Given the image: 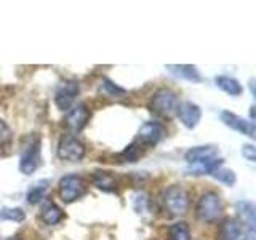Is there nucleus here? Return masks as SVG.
Instances as JSON below:
<instances>
[{"label": "nucleus", "instance_id": "obj_6", "mask_svg": "<svg viewBox=\"0 0 256 240\" xmlns=\"http://www.w3.org/2000/svg\"><path fill=\"white\" fill-rule=\"evenodd\" d=\"M58 157L66 162H80L86 154L85 144L72 134H64L58 142Z\"/></svg>", "mask_w": 256, "mask_h": 240}, {"label": "nucleus", "instance_id": "obj_5", "mask_svg": "<svg viewBox=\"0 0 256 240\" xmlns=\"http://www.w3.org/2000/svg\"><path fill=\"white\" fill-rule=\"evenodd\" d=\"M86 194V182L82 176L68 174L60 180V197L64 204H72Z\"/></svg>", "mask_w": 256, "mask_h": 240}, {"label": "nucleus", "instance_id": "obj_22", "mask_svg": "<svg viewBox=\"0 0 256 240\" xmlns=\"http://www.w3.org/2000/svg\"><path fill=\"white\" fill-rule=\"evenodd\" d=\"M48 184H50V181H46V180L38 181V182L36 184V186L29 190V194H28V202H29L30 205H36V204H38L40 200L44 198L45 192H46V189H48Z\"/></svg>", "mask_w": 256, "mask_h": 240}, {"label": "nucleus", "instance_id": "obj_13", "mask_svg": "<svg viewBox=\"0 0 256 240\" xmlns=\"http://www.w3.org/2000/svg\"><path fill=\"white\" fill-rule=\"evenodd\" d=\"M40 220H42L46 226H56V224L64 220V212L54 202L48 200L42 206V210H40Z\"/></svg>", "mask_w": 256, "mask_h": 240}, {"label": "nucleus", "instance_id": "obj_12", "mask_svg": "<svg viewBox=\"0 0 256 240\" xmlns=\"http://www.w3.org/2000/svg\"><path fill=\"white\" fill-rule=\"evenodd\" d=\"M220 157V149L216 146H197V148H190L186 154H184V160L189 165H197L206 162V160Z\"/></svg>", "mask_w": 256, "mask_h": 240}, {"label": "nucleus", "instance_id": "obj_7", "mask_svg": "<svg viewBox=\"0 0 256 240\" xmlns=\"http://www.w3.org/2000/svg\"><path fill=\"white\" fill-rule=\"evenodd\" d=\"M80 92V85L77 80H64L54 93V102L60 110H69L74 104L77 94Z\"/></svg>", "mask_w": 256, "mask_h": 240}, {"label": "nucleus", "instance_id": "obj_9", "mask_svg": "<svg viewBox=\"0 0 256 240\" xmlns=\"http://www.w3.org/2000/svg\"><path fill=\"white\" fill-rule=\"evenodd\" d=\"M90 117H92V114L85 104H77V106L69 109L66 118H64V125H66L69 132L80 133L86 126Z\"/></svg>", "mask_w": 256, "mask_h": 240}, {"label": "nucleus", "instance_id": "obj_3", "mask_svg": "<svg viewBox=\"0 0 256 240\" xmlns=\"http://www.w3.org/2000/svg\"><path fill=\"white\" fill-rule=\"evenodd\" d=\"M40 134H30L24 140L21 157H20V172L22 174H32L40 165Z\"/></svg>", "mask_w": 256, "mask_h": 240}, {"label": "nucleus", "instance_id": "obj_20", "mask_svg": "<svg viewBox=\"0 0 256 240\" xmlns=\"http://www.w3.org/2000/svg\"><path fill=\"white\" fill-rule=\"evenodd\" d=\"M100 90H101V93L104 96H108V98H114V100H122V98H125V96H126L125 88L118 86L117 84H114L112 80H109L106 77L101 80V88H100Z\"/></svg>", "mask_w": 256, "mask_h": 240}, {"label": "nucleus", "instance_id": "obj_18", "mask_svg": "<svg viewBox=\"0 0 256 240\" xmlns=\"http://www.w3.org/2000/svg\"><path fill=\"white\" fill-rule=\"evenodd\" d=\"M221 240H240L242 238V228L236 220H226L220 228Z\"/></svg>", "mask_w": 256, "mask_h": 240}, {"label": "nucleus", "instance_id": "obj_21", "mask_svg": "<svg viewBox=\"0 0 256 240\" xmlns=\"http://www.w3.org/2000/svg\"><path fill=\"white\" fill-rule=\"evenodd\" d=\"M168 237L170 240H190V229L186 221H178L168 229Z\"/></svg>", "mask_w": 256, "mask_h": 240}, {"label": "nucleus", "instance_id": "obj_10", "mask_svg": "<svg viewBox=\"0 0 256 240\" xmlns=\"http://www.w3.org/2000/svg\"><path fill=\"white\" fill-rule=\"evenodd\" d=\"M221 122L226 126L232 128V130H236L238 133H244L248 136V138L254 140L256 134H254V122L253 120H246L244 117H238L236 114H232V112H229V110H222L221 112Z\"/></svg>", "mask_w": 256, "mask_h": 240}, {"label": "nucleus", "instance_id": "obj_25", "mask_svg": "<svg viewBox=\"0 0 256 240\" xmlns=\"http://www.w3.org/2000/svg\"><path fill=\"white\" fill-rule=\"evenodd\" d=\"M212 176L216 181L226 184V186H234L236 181H237L236 173L232 170H226V168H218V170H216Z\"/></svg>", "mask_w": 256, "mask_h": 240}, {"label": "nucleus", "instance_id": "obj_2", "mask_svg": "<svg viewBox=\"0 0 256 240\" xmlns=\"http://www.w3.org/2000/svg\"><path fill=\"white\" fill-rule=\"evenodd\" d=\"M160 202H162V208L168 216H181L188 212L190 198L189 192L182 186L173 184V186L164 189L162 196H160Z\"/></svg>", "mask_w": 256, "mask_h": 240}, {"label": "nucleus", "instance_id": "obj_24", "mask_svg": "<svg viewBox=\"0 0 256 240\" xmlns=\"http://www.w3.org/2000/svg\"><path fill=\"white\" fill-rule=\"evenodd\" d=\"M133 208L138 214H144V213L149 212L150 202H149V198L144 192H136V194L133 196Z\"/></svg>", "mask_w": 256, "mask_h": 240}, {"label": "nucleus", "instance_id": "obj_11", "mask_svg": "<svg viewBox=\"0 0 256 240\" xmlns=\"http://www.w3.org/2000/svg\"><path fill=\"white\" fill-rule=\"evenodd\" d=\"M176 116L180 117L181 124L186 126L188 130H194V128L200 124V118H202V109H200V106H197L196 102L184 101L178 106Z\"/></svg>", "mask_w": 256, "mask_h": 240}, {"label": "nucleus", "instance_id": "obj_14", "mask_svg": "<svg viewBox=\"0 0 256 240\" xmlns=\"http://www.w3.org/2000/svg\"><path fill=\"white\" fill-rule=\"evenodd\" d=\"M166 69L170 70L173 76L180 78H186L189 82H200V80H202L198 69L196 66H192V64H168Z\"/></svg>", "mask_w": 256, "mask_h": 240}, {"label": "nucleus", "instance_id": "obj_26", "mask_svg": "<svg viewBox=\"0 0 256 240\" xmlns=\"http://www.w3.org/2000/svg\"><path fill=\"white\" fill-rule=\"evenodd\" d=\"M141 154H142V148L138 146L136 142H132L130 146H126V149L122 152V157L126 160V162H138Z\"/></svg>", "mask_w": 256, "mask_h": 240}, {"label": "nucleus", "instance_id": "obj_17", "mask_svg": "<svg viewBox=\"0 0 256 240\" xmlns=\"http://www.w3.org/2000/svg\"><path fill=\"white\" fill-rule=\"evenodd\" d=\"M222 162L224 160L221 157H214V158H210L206 160V162H202V164H197V165H192L189 168V174H196V176H200V174H213L218 168L222 166Z\"/></svg>", "mask_w": 256, "mask_h": 240}, {"label": "nucleus", "instance_id": "obj_28", "mask_svg": "<svg viewBox=\"0 0 256 240\" xmlns=\"http://www.w3.org/2000/svg\"><path fill=\"white\" fill-rule=\"evenodd\" d=\"M242 156L248 160V162H256V148L253 144H244L242 146Z\"/></svg>", "mask_w": 256, "mask_h": 240}, {"label": "nucleus", "instance_id": "obj_19", "mask_svg": "<svg viewBox=\"0 0 256 240\" xmlns=\"http://www.w3.org/2000/svg\"><path fill=\"white\" fill-rule=\"evenodd\" d=\"M93 182L96 188L104 192H114L117 189V181L109 172H94Z\"/></svg>", "mask_w": 256, "mask_h": 240}, {"label": "nucleus", "instance_id": "obj_27", "mask_svg": "<svg viewBox=\"0 0 256 240\" xmlns=\"http://www.w3.org/2000/svg\"><path fill=\"white\" fill-rule=\"evenodd\" d=\"M12 138H13V133L10 130V126H8L4 120H0V149L8 146V144L12 142Z\"/></svg>", "mask_w": 256, "mask_h": 240}, {"label": "nucleus", "instance_id": "obj_1", "mask_svg": "<svg viewBox=\"0 0 256 240\" xmlns=\"http://www.w3.org/2000/svg\"><path fill=\"white\" fill-rule=\"evenodd\" d=\"M178 106H180V101L176 93L170 90V88H160V90H157L149 100L148 109L158 118L170 120L176 116Z\"/></svg>", "mask_w": 256, "mask_h": 240}, {"label": "nucleus", "instance_id": "obj_15", "mask_svg": "<svg viewBox=\"0 0 256 240\" xmlns=\"http://www.w3.org/2000/svg\"><path fill=\"white\" fill-rule=\"evenodd\" d=\"M236 212L238 218L244 221V224L248 226V230H254V222H256V206L253 202L248 200H242V202L236 204Z\"/></svg>", "mask_w": 256, "mask_h": 240}, {"label": "nucleus", "instance_id": "obj_8", "mask_svg": "<svg viewBox=\"0 0 256 240\" xmlns=\"http://www.w3.org/2000/svg\"><path fill=\"white\" fill-rule=\"evenodd\" d=\"M164 136V126L157 122H146L142 124L138 136H136V144L141 148H154Z\"/></svg>", "mask_w": 256, "mask_h": 240}, {"label": "nucleus", "instance_id": "obj_23", "mask_svg": "<svg viewBox=\"0 0 256 240\" xmlns=\"http://www.w3.org/2000/svg\"><path fill=\"white\" fill-rule=\"evenodd\" d=\"M26 220V212L21 208H2L0 210V221H13V222H22Z\"/></svg>", "mask_w": 256, "mask_h": 240}, {"label": "nucleus", "instance_id": "obj_16", "mask_svg": "<svg viewBox=\"0 0 256 240\" xmlns=\"http://www.w3.org/2000/svg\"><path fill=\"white\" fill-rule=\"evenodd\" d=\"M214 84L218 88L224 93H228L229 96H240L244 93V86L240 85V82L234 77H229V76H216L214 77Z\"/></svg>", "mask_w": 256, "mask_h": 240}, {"label": "nucleus", "instance_id": "obj_4", "mask_svg": "<svg viewBox=\"0 0 256 240\" xmlns=\"http://www.w3.org/2000/svg\"><path fill=\"white\" fill-rule=\"evenodd\" d=\"M197 220L202 222H214L222 214V200L216 192H205L200 196L196 206Z\"/></svg>", "mask_w": 256, "mask_h": 240}]
</instances>
